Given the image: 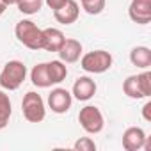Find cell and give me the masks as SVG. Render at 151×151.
Wrapping results in <instances>:
<instances>
[{
	"mask_svg": "<svg viewBox=\"0 0 151 151\" xmlns=\"http://www.w3.org/2000/svg\"><path fill=\"white\" fill-rule=\"evenodd\" d=\"M137 77H139V84H140V89L144 93V98H149L151 96V71L144 69Z\"/></svg>",
	"mask_w": 151,
	"mask_h": 151,
	"instance_id": "obj_20",
	"label": "cell"
},
{
	"mask_svg": "<svg viewBox=\"0 0 151 151\" xmlns=\"http://www.w3.org/2000/svg\"><path fill=\"white\" fill-rule=\"evenodd\" d=\"M146 140V132L140 126H130L123 133V147L126 151H139L142 149Z\"/></svg>",
	"mask_w": 151,
	"mask_h": 151,
	"instance_id": "obj_11",
	"label": "cell"
},
{
	"mask_svg": "<svg viewBox=\"0 0 151 151\" xmlns=\"http://www.w3.org/2000/svg\"><path fill=\"white\" fill-rule=\"evenodd\" d=\"M46 68H48V75H50L52 84H60L62 80H66V77H68V68H66V64L60 59L59 60L46 62Z\"/></svg>",
	"mask_w": 151,
	"mask_h": 151,
	"instance_id": "obj_15",
	"label": "cell"
},
{
	"mask_svg": "<svg viewBox=\"0 0 151 151\" xmlns=\"http://www.w3.org/2000/svg\"><path fill=\"white\" fill-rule=\"evenodd\" d=\"M73 147L77 151H94L96 149V142L91 137H80L78 140H75Z\"/></svg>",
	"mask_w": 151,
	"mask_h": 151,
	"instance_id": "obj_21",
	"label": "cell"
},
{
	"mask_svg": "<svg viewBox=\"0 0 151 151\" xmlns=\"http://www.w3.org/2000/svg\"><path fill=\"white\" fill-rule=\"evenodd\" d=\"M82 52H84V48H82V43L78 39H64V43L57 53L64 64H73V62L80 60Z\"/></svg>",
	"mask_w": 151,
	"mask_h": 151,
	"instance_id": "obj_10",
	"label": "cell"
},
{
	"mask_svg": "<svg viewBox=\"0 0 151 151\" xmlns=\"http://www.w3.org/2000/svg\"><path fill=\"white\" fill-rule=\"evenodd\" d=\"M27 78V66L22 60H9L0 71V87L4 91H16Z\"/></svg>",
	"mask_w": 151,
	"mask_h": 151,
	"instance_id": "obj_1",
	"label": "cell"
},
{
	"mask_svg": "<svg viewBox=\"0 0 151 151\" xmlns=\"http://www.w3.org/2000/svg\"><path fill=\"white\" fill-rule=\"evenodd\" d=\"M11 114H13V105H11L9 94L4 89H0V130H4L9 124Z\"/></svg>",
	"mask_w": 151,
	"mask_h": 151,
	"instance_id": "obj_16",
	"label": "cell"
},
{
	"mask_svg": "<svg viewBox=\"0 0 151 151\" xmlns=\"http://www.w3.org/2000/svg\"><path fill=\"white\" fill-rule=\"evenodd\" d=\"M43 4H45V0H20L16 6H18L20 13H23V14H36L41 11Z\"/></svg>",
	"mask_w": 151,
	"mask_h": 151,
	"instance_id": "obj_19",
	"label": "cell"
},
{
	"mask_svg": "<svg viewBox=\"0 0 151 151\" xmlns=\"http://www.w3.org/2000/svg\"><path fill=\"white\" fill-rule=\"evenodd\" d=\"M30 82L36 87H39V89H46V87L53 86L52 80H50V75H48L46 62H39V64H36L32 68V71H30Z\"/></svg>",
	"mask_w": 151,
	"mask_h": 151,
	"instance_id": "obj_13",
	"label": "cell"
},
{
	"mask_svg": "<svg viewBox=\"0 0 151 151\" xmlns=\"http://www.w3.org/2000/svg\"><path fill=\"white\" fill-rule=\"evenodd\" d=\"M96 82L91 77H80L75 80L73 89H71V96L78 101H87L96 94Z\"/></svg>",
	"mask_w": 151,
	"mask_h": 151,
	"instance_id": "obj_9",
	"label": "cell"
},
{
	"mask_svg": "<svg viewBox=\"0 0 151 151\" xmlns=\"http://www.w3.org/2000/svg\"><path fill=\"white\" fill-rule=\"evenodd\" d=\"M6 9H7V6H6V4L2 2V0H0V16H2V14L6 13Z\"/></svg>",
	"mask_w": 151,
	"mask_h": 151,
	"instance_id": "obj_25",
	"label": "cell"
},
{
	"mask_svg": "<svg viewBox=\"0 0 151 151\" xmlns=\"http://www.w3.org/2000/svg\"><path fill=\"white\" fill-rule=\"evenodd\" d=\"M142 117L146 121H151V101L144 103V107H142Z\"/></svg>",
	"mask_w": 151,
	"mask_h": 151,
	"instance_id": "obj_23",
	"label": "cell"
},
{
	"mask_svg": "<svg viewBox=\"0 0 151 151\" xmlns=\"http://www.w3.org/2000/svg\"><path fill=\"white\" fill-rule=\"evenodd\" d=\"M64 32L60 29H55V27H48V29H43V50L46 52H59V48L62 46L64 43Z\"/></svg>",
	"mask_w": 151,
	"mask_h": 151,
	"instance_id": "obj_12",
	"label": "cell"
},
{
	"mask_svg": "<svg viewBox=\"0 0 151 151\" xmlns=\"http://www.w3.org/2000/svg\"><path fill=\"white\" fill-rule=\"evenodd\" d=\"M2 2H4L7 7H9V6H16V4L20 2V0H2Z\"/></svg>",
	"mask_w": 151,
	"mask_h": 151,
	"instance_id": "obj_24",
	"label": "cell"
},
{
	"mask_svg": "<svg viewBox=\"0 0 151 151\" xmlns=\"http://www.w3.org/2000/svg\"><path fill=\"white\" fill-rule=\"evenodd\" d=\"M71 103H73V96L68 89L57 87L48 94V107L55 114H66L71 109Z\"/></svg>",
	"mask_w": 151,
	"mask_h": 151,
	"instance_id": "obj_6",
	"label": "cell"
},
{
	"mask_svg": "<svg viewBox=\"0 0 151 151\" xmlns=\"http://www.w3.org/2000/svg\"><path fill=\"white\" fill-rule=\"evenodd\" d=\"M66 2V0H45V4L52 9V11H55V9H59L62 4Z\"/></svg>",
	"mask_w": 151,
	"mask_h": 151,
	"instance_id": "obj_22",
	"label": "cell"
},
{
	"mask_svg": "<svg viewBox=\"0 0 151 151\" xmlns=\"http://www.w3.org/2000/svg\"><path fill=\"white\" fill-rule=\"evenodd\" d=\"M82 4V9L91 14V16H96L100 13H103L105 6H107V0H80Z\"/></svg>",
	"mask_w": 151,
	"mask_h": 151,
	"instance_id": "obj_18",
	"label": "cell"
},
{
	"mask_svg": "<svg viewBox=\"0 0 151 151\" xmlns=\"http://www.w3.org/2000/svg\"><path fill=\"white\" fill-rule=\"evenodd\" d=\"M78 123H80V126H82V130L86 133L96 135V133H100L103 130L105 117H103L101 110L96 105H86L78 112Z\"/></svg>",
	"mask_w": 151,
	"mask_h": 151,
	"instance_id": "obj_5",
	"label": "cell"
},
{
	"mask_svg": "<svg viewBox=\"0 0 151 151\" xmlns=\"http://www.w3.org/2000/svg\"><path fill=\"white\" fill-rule=\"evenodd\" d=\"M128 16L137 25H147L151 22V0H132Z\"/></svg>",
	"mask_w": 151,
	"mask_h": 151,
	"instance_id": "obj_7",
	"label": "cell"
},
{
	"mask_svg": "<svg viewBox=\"0 0 151 151\" xmlns=\"http://www.w3.org/2000/svg\"><path fill=\"white\" fill-rule=\"evenodd\" d=\"M80 66L87 73L100 75V73H105L112 68V55L107 50H93V52L82 53Z\"/></svg>",
	"mask_w": 151,
	"mask_h": 151,
	"instance_id": "obj_3",
	"label": "cell"
},
{
	"mask_svg": "<svg viewBox=\"0 0 151 151\" xmlns=\"http://www.w3.org/2000/svg\"><path fill=\"white\" fill-rule=\"evenodd\" d=\"M22 112L29 123H41L46 117V107L43 98L37 93L29 91L22 100Z\"/></svg>",
	"mask_w": 151,
	"mask_h": 151,
	"instance_id": "obj_4",
	"label": "cell"
},
{
	"mask_svg": "<svg viewBox=\"0 0 151 151\" xmlns=\"http://www.w3.org/2000/svg\"><path fill=\"white\" fill-rule=\"evenodd\" d=\"M130 62L135 68L147 69L151 66V50L147 46H135L130 52Z\"/></svg>",
	"mask_w": 151,
	"mask_h": 151,
	"instance_id": "obj_14",
	"label": "cell"
},
{
	"mask_svg": "<svg viewBox=\"0 0 151 151\" xmlns=\"http://www.w3.org/2000/svg\"><path fill=\"white\" fill-rule=\"evenodd\" d=\"M123 93L132 98V100H142L144 98V93L140 89V84H139V77L137 75H130V77L123 82Z\"/></svg>",
	"mask_w": 151,
	"mask_h": 151,
	"instance_id": "obj_17",
	"label": "cell"
},
{
	"mask_svg": "<svg viewBox=\"0 0 151 151\" xmlns=\"http://www.w3.org/2000/svg\"><path fill=\"white\" fill-rule=\"evenodd\" d=\"M14 34L29 50H43V29H39L32 20H20L14 27Z\"/></svg>",
	"mask_w": 151,
	"mask_h": 151,
	"instance_id": "obj_2",
	"label": "cell"
},
{
	"mask_svg": "<svg viewBox=\"0 0 151 151\" xmlns=\"http://www.w3.org/2000/svg\"><path fill=\"white\" fill-rule=\"evenodd\" d=\"M80 16V6L77 0H66V2L53 11V18L60 23V25H71L78 20Z\"/></svg>",
	"mask_w": 151,
	"mask_h": 151,
	"instance_id": "obj_8",
	"label": "cell"
}]
</instances>
